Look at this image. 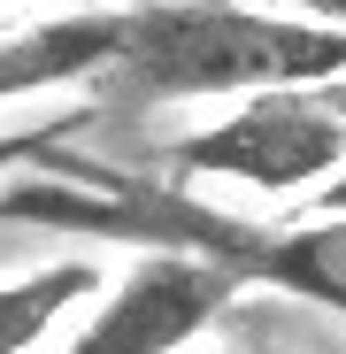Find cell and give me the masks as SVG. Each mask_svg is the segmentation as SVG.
Instances as JSON below:
<instances>
[{"label":"cell","instance_id":"cell-4","mask_svg":"<svg viewBox=\"0 0 346 354\" xmlns=\"http://www.w3.org/2000/svg\"><path fill=\"white\" fill-rule=\"evenodd\" d=\"M231 301H239V285L223 270H208L193 254H146L124 285L100 292V308L85 316V331L62 354H177Z\"/></svg>","mask_w":346,"mask_h":354},{"label":"cell","instance_id":"cell-12","mask_svg":"<svg viewBox=\"0 0 346 354\" xmlns=\"http://www.w3.org/2000/svg\"><path fill=\"white\" fill-rule=\"evenodd\" d=\"M316 354H346V346H316Z\"/></svg>","mask_w":346,"mask_h":354},{"label":"cell","instance_id":"cell-10","mask_svg":"<svg viewBox=\"0 0 346 354\" xmlns=\"http://www.w3.org/2000/svg\"><path fill=\"white\" fill-rule=\"evenodd\" d=\"M308 216H346V169H338V185H323V193H316V208H308Z\"/></svg>","mask_w":346,"mask_h":354},{"label":"cell","instance_id":"cell-8","mask_svg":"<svg viewBox=\"0 0 346 354\" xmlns=\"http://www.w3.org/2000/svg\"><path fill=\"white\" fill-rule=\"evenodd\" d=\"M247 8H269V16H300V24L346 31V0H247Z\"/></svg>","mask_w":346,"mask_h":354},{"label":"cell","instance_id":"cell-11","mask_svg":"<svg viewBox=\"0 0 346 354\" xmlns=\"http://www.w3.org/2000/svg\"><path fill=\"white\" fill-rule=\"evenodd\" d=\"M108 8H139V0H108Z\"/></svg>","mask_w":346,"mask_h":354},{"label":"cell","instance_id":"cell-7","mask_svg":"<svg viewBox=\"0 0 346 354\" xmlns=\"http://www.w3.org/2000/svg\"><path fill=\"white\" fill-rule=\"evenodd\" d=\"M77 124H93V108H70V115H54V124H16V131H0V185L23 177V169H39L46 154H62Z\"/></svg>","mask_w":346,"mask_h":354},{"label":"cell","instance_id":"cell-2","mask_svg":"<svg viewBox=\"0 0 346 354\" xmlns=\"http://www.w3.org/2000/svg\"><path fill=\"white\" fill-rule=\"evenodd\" d=\"M331 77H346V31L269 16L247 0H139L124 8V54L100 100L115 108L254 100V93H316Z\"/></svg>","mask_w":346,"mask_h":354},{"label":"cell","instance_id":"cell-6","mask_svg":"<svg viewBox=\"0 0 346 354\" xmlns=\"http://www.w3.org/2000/svg\"><path fill=\"white\" fill-rule=\"evenodd\" d=\"M100 285L108 277H100L93 254H62V262H39V270L8 277L0 285V354H31L77 301H93Z\"/></svg>","mask_w":346,"mask_h":354},{"label":"cell","instance_id":"cell-1","mask_svg":"<svg viewBox=\"0 0 346 354\" xmlns=\"http://www.w3.org/2000/svg\"><path fill=\"white\" fill-rule=\"evenodd\" d=\"M0 223L31 231H70V239H124L154 254H193L223 270L239 292H285L346 316V216H308V223H247L223 216L200 193L169 185L146 169H115L93 154H46L39 169L0 185Z\"/></svg>","mask_w":346,"mask_h":354},{"label":"cell","instance_id":"cell-9","mask_svg":"<svg viewBox=\"0 0 346 354\" xmlns=\"http://www.w3.org/2000/svg\"><path fill=\"white\" fill-rule=\"evenodd\" d=\"M316 108L331 115V124L346 131V77H331V85H316Z\"/></svg>","mask_w":346,"mask_h":354},{"label":"cell","instance_id":"cell-5","mask_svg":"<svg viewBox=\"0 0 346 354\" xmlns=\"http://www.w3.org/2000/svg\"><path fill=\"white\" fill-rule=\"evenodd\" d=\"M124 54V8H70L0 39V100L23 93H70V85H108Z\"/></svg>","mask_w":346,"mask_h":354},{"label":"cell","instance_id":"cell-3","mask_svg":"<svg viewBox=\"0 0 346 354\" xmlns=\"http://www.w3.org/2000/svg\"><path fill=\"white\" fill-rule=\"evenodd\" d=\"M169 169L254 185V193H300L346 169V131L316 108V93H254V100H231V115L200 124L193 139H177Z\"/></svg>","mask_w":346,"mask_h":354}]
</instances>
